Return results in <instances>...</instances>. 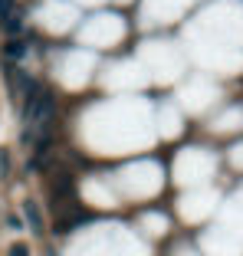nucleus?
<instances>
[{
    "label": "nucleus",
    "mask_w": 243,
    "mask_h": 256,
    "mask_svg": "<svg viewBox=\"0 0 243 256\" xmlns=\"http://www.w3.org/2000/svg\"><path fill=\"white\" fill-rule=\"evenodd\" d=\"M26 53H30V36H14V40H7V46H4V60L7 62H20Z\"/></svg>",
    "instance_id": "obj_1"
},
{
    "label": "nucleus",
    "mask_w": 243,
    "mask_h": 256,
    "mask_svg": "<svg viewBox=\"0 0 243 256\" xmlns=\"http://www.w3.org/2000/svg\"><path fill=\"white\" fill-rule=\"evenodd\" d=\"M23 214H26V224L33 226V234H43V214H40V207L33 200L23 204Z\"/></svg>",
    "instance_id": "obj_2"
},
{
    "label": "nucleus",
    "mask_w": 243,
    "mask_h": 256,
    "mask_svg": "<svg viewBox=\"0 0 243 256\" xmlns=\"http://www.w3.org/2000/svg\"><path fill=\"white\" fill-rule=\"evenodd\" d=\"M0 26H4V33H7L10 40H14V36H20V33H23V14H20V10H14V14H10L7 20L0 23Z\"/></svg>",
    "instance_id": "obj_3"
},
{
    "label": "nucleus",
    "mask_w": 243,
    "mask_h": 256,
    "mask_svg": "<svg viewBox=\"0 0 243 256\" xmlns=\"http://www.w3.org/2000/svg\"><path fill=\"white\" fill-rule=\"evenodd\" d=\"M10 168H14V164H10V151H7V148H0V178H7Z\"/></svg>",
    "instance_id": "obj_4"
},
{
    "label": "nucleus",
    "mask_w": 243,
    "mask_h": 256,
    "mask_svg": "<svg viewBox=\"0 0 243 256\" xmlns=\"http://www.w3.org/2000/svg\"><path fill=\"white\" fill-rule=\"evenodd\" d=\"M7 256H30V243H23V240L14 243V246L7 250Z\"/></svg>",
    "instance_id": "obj_5"
}]
</instances>
